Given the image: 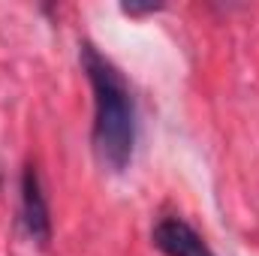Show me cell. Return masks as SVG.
Listing matches in <instances>:
<instances>
[{"label":"cell","instance_id":"cell-3","mask_svg":"<svg viewBox=\"0 0 259 256\" xmlns=\"http://www.w3.org/2000/svg\"><path fill=\"white\" fill-rule=\"evenodd\" d=\"M151 241H154V247L160 253L166 256H217L208 247V241L181 217H163L154 226Z\"/></svg>","mask_w":259,"mask_h":256},{"label":"cell","instance_id":"cell-1","mask_svg":"<svg viewBox=\"0 0 259 256\" xmlns=\"http://www.w3.org/2000/svg\"><path fill=\"white\" fill-rule=\"evenodd\" d=\"M78 61L94 91V151L103 166L124 172L136 148V103L127 78L97 46L81 42Z\"/></svg>","mask_w":259,"mask_h":256},{"label":"cell","instance_id":"cell-2","mask_svg":"<svg viewBox=\"0 0 259 256\" xmlns=\"http://www.w3.org/2000/svg\"><path fill=\"white\" fill-rule=\"evenodd\" d=\"M21 217H24L27 235L36 244L52 241V208H49V196L42 190V178L36 166H27L21 175Z\"/></svg>","mask_w":259,"mask_h":256}]
</instances>
